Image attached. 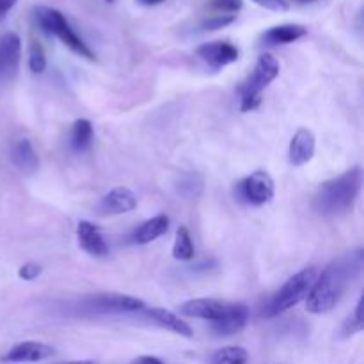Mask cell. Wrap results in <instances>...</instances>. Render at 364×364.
Returning a JSON list of instances; mask_svg holds the SVG:
<instances>
[{
	"instance_id": "26",
	"label": "cell",
	"mask_w": 364,
	"mask_h": 364,
	"mask_svg": "<svg viewBox=\"0 0 364 364\" xmlns=\"http://www.w3.org/2000/svg\"><path fill=\"white\" fill-rule=\"evenodd\" d=\"M208 6H210V9L219 11V13L235 14L237 11L242 9L244 2H242V0H210Z\"/></svg>"
},
{
	"instance_id": "30",
	"label": "cell",
	"mask_w": 364,
	"mask_h": 364,
	"mask_svg": "<svg viewBox=\"0 0 364 364\" xmlns=\"http://www.w3.org/2000/svg\"><path fill=\"white\" fill-rule=\"evenodd\" d=\"M16 2L18 0H0V20H4L7 16V13L13 9Z\"/></svg>"
},
{
	"instance_id": "29",
	"label": "cell",
	"mask_w": 364,
	"mask_h": 364,
	"mask_svg": "<svg viewBox=\"0 0 364 364\" xmlns=\"http://www.w3.org/2000/svg\"><path fill=\"white\" fill-rule=\"evenodd\" d=\"M132 364H166L162 359L155 358V355H141V358L134 359Z\"/></svg>"
},
{
	"instance_id": "6",
	"label": "cell",
	"mask_w": 364,
	"mask_h": 364,
	"mask_svg": "<svg viewBox=\"0 0 364 364\" xmlns=\"http://www.w3.org/2000/svg\"><path fill=\"white\" fill-rule=\"evenodd\" d=\"M80 308L95 315H112V313H139L144 311L146 304L137 297L123 294H100L84 299Z\"/></svg>"
},
{
	"instance_id": "31",
	"label": "cell",
	"mask_w": 364,
	"mask_h": 364,
	"mask_svg": "<svg viewBox=\"0 0 364 364\" xmlns=\"http://www.w3.org/2000/svg\"><path fill=\"white\" fill-rule=\"evenodd\" d=\"M142 4H146V6H159V4L166 2V0H141Z\"/></svg>"
},
{
	"instance_id": "24",
	"label": "cell",
	"mask_w": 364,
	"mask_h": 364,
	"mask_svg": "<svg viewBox=\"0 0 364 364\" xmlns=\"http://www.w3.org/2000/svg\"><path fill=\"white\" fill-rule=\"evenodd\" d=\"M363 311H364V299L361 297L355 304L354 313H352L350 318L345 322L343 326V336H354V334L361 333L364 327V320H363Z\"/></svg>"
},
{
	"instance_id": "32",
	"label": "cell",
	"mask_w": 364,
	"mask_h": 364,
	"mask_svg": "<svg viewBox=\"0 0 364 364\" xmlns=\"http://www.w3.org/2000/svg\"><path fill=\"white\" fill-rule=\"evenodd\" d=\"M60 364H98V363L91 361V359H85V361H68V363H60Z\"/></svg>"
},
{
	"instance_id": "16",
	"label": "cell",
	"mask_w": 364,
	"mask_h": 364,
	"mask_svg": "<svg viewBox=\"0 0 364 364\" xmlns=\"http://www.w3.org/2000/svg\"><path fill=\"white\" fill-rule=\"evenodd\" d=\"M169 230V217L160 213V215L151 217V219L144 220L137 230L132 235V242L137 245H148L151 242H155L156 238H160L162 235L167 233Z\"/></svg>"
},
{
	"instance_id": "15",
	"label": "cell",
	"mask_w": 364,
	"mask_h": 364,
	"mask_svg": "<svg viewBox=\"0 0 364 364\" xmlns=\"http://www.w3.org/2000/svg\"><path fill=\"white\" fill-rule=\"evenodd\" d=\"M21 41L14 32H6L0 39V73L13 77L20 66Z\"/></svg>"
},
{
	"instance_id": "23",
	"label": "cell",
	"mask_w": 364,
	"mask_h": 364,
	"mask_svg": "<svg viewBox=\"0 0 364 364\" xmlns=\"http://www.w3.org/2000/svg\"><path fill=\"white\" fill-rule=\"evenodd\" d=\"M28 68L36 75H41L46 70V55L41 43L31 41L28 45Z\"/></svg>"
},
{
	"instance_id": "4",
	"label": "cell",
	"mask_w": 364,
	"mask_h": 364,
	"mask_svg": "<svg viewBox=\"0 0 364 364\" xmlns=\"http://www.w3.org/2000/svg\"><path fill=\"white\" fill-rule=\"evenodd\" d=\"M36 20H38L41 31H45L48 36H55L64 46L71 50L77 55L84 57L87 60H96L95 52L87 46V43L71 28L70 21L66 20L60 11L52 9V7H38L36 9Z\"/></svg>"
},
{
	"instance_id": "11",
	"label": "cell",
	"mask_w": 364,
	"mask_h": 364,
	"mask_svg": "<svg viewBox=\"0 0 364 364\" xmlns=\"http://www.w3.org/2000/svg\"><path fill=\"white\" fill-rule=\"evenodd\" d=\"M249 320L247 306L242 302H231L226 306V311L217 322H212V333L217 336H233L244 331Z\"/></svg>"
},
{
	"instance_id": "17",
	"label": "cell",
	"mask_w": 364,
	"mask_h": 364,
	"mask_svg": "<svg viewBox=\"0 0 364 364\" xmlns=\"http://www.w3.org/2000/svg\"><path fill=\"white\" fill-rule=\"evenodd\" d=\"M148 313V316L151 320H155L160 327L164 329L171 331V333L178 334V336H183V338H192L194 336V331L192 327L185 322L183 318L176 315V313L169 311V309H164V308H149L144 309Z\"/></svg>"
},
{
	"instance_id": "20",
	"label": "cell",
	"mask_w": 364,
	"mask_h": 364,
	"mask_svg": "<svg viewBox=\"0 0 364 364\" xmlns=\"http://www.w3.org/2000/svg\"><path fill=\"white\" fill-rule=\"evenodd\" d=\"M95 141V128L89 119H77L71 127L70 146L75 153H84Z\"/></svg>"
},
{
	"instance_id": "9",
	"label": "cell",
	"mask_w": 364,
	"mask_h": 364,
	"mask_svg": "<svg viewBox=\"0 0 364 364\" xmlns=\"http://www.w3.org/2000/svg\"><path fill=\"white\" fill-rule=\"evenodd\" d=\"M196 55L203 63L208 64L210 68H213V70H220V68L237 63L238 57H240V52H238L237 46L228 41H212L198 46Z\"/></svg>"
},
{
	"instance_id": "21",
	"label": "cell",
	"mask_w": 364,
	"mask_h": 364,
	"mask_svg": "<svg viewBox=\"0 0 364 364\" xmlns=\"http://www.w3.org/2000/svg\"><path fill=\"white\" fill-rule=\"evenodd\" d=\"M196 256L194 242H192L191 231L185 226H180L176 230V237H174L173 245V258L180 259V262H191Z\"/></svg>"
},
{
	"instance_id": "25",
	"label": "cell",
	"mask_w": 364,
	"mask_h": 364,
	"mask_svg": "<svg viewBox=\"0 0 364 364\" xmlns=\"http://www.w3.org/2000/svg\"><path fill=\"white\" fill-rule=\"evenodd\" d=\"M237 20V16L235 14H220V16H213V18H208V20H205L201 23V28L203 31H220V28L228 27V25H231L233 21Z\"/></svg>"
},
{
	"instance_id": "13",
	"label": "cell",
	"mask_w": 364,
	"mask_h": 364,
	"mask_svg": "<svg viewBox=\"0 0 364 364\" xmlns=\"http://www.w3.org/2000/svg\"><path fill=\"white\" fill-rule=\"evenodd\" d=\"M77 238L78 245L84 249L87 255L95 256V258H105L109 255V244L103 238L102 231L98 230V226H95L89 220H80L77 224Z\"/></svg>"
},
{
	"instance_id": "14",
	"label": "cell",
	"mask_w": 364,
	"mask_h": 364,
	"mask_svg": "<svg viewBox=\"0 0 364 364\" xmlns=\"http://www.w3.org/2000/svg\"><path fill=\"white\" fill-rule=\"evenodd\" d=\"M226 302H220L217 299H192L180 306V313L191 318L217 322L226 311Z\"/></svg>"
},
{
	"instance_id": "1",
	"label": "cell",
	"mask_w": 364,
	"mask_h": 364,
	"mask_svg": "<svg viewBox=\"0 0 364 364\" xmlns=\"http://www.w3.org/2000/svg\"><path fill=\"white\" fill-rule=\"evenodd\" d=\"M363 265V249H355L334 258L313 283L311 291L306 299V309L311 315H323L336 308L352 283L359 277Z\"/></svg>"
},
{
	"instance_id": "5",
	"label": "cell",
	"mask_w": 364,
	"mask_h": 364,
	"mask_svg": "<svg viewBox=\"0 0 364 364\" xmlns=\"http://www.w3.org/2000/svg\"><path fill=\"white\" fill-rule=\"evenodd\" d=\"M316 279V270L313 267H306L301 272H297L295 276H291L283 287L279 288L276 295L270 299L269 306L265 309L267 318H274V316L283 315L288 309L295 308L299 302L306 301L311 291L313 283Z\"/></svg>"
},
{
	"instance_id": "19",
	"label": "cell",
	"mask_w": 364,
	"mask_h": 364,
	"mask_svg": "<svg viewBox=\"0 0 364 364\" xmlns=\"http://www.w3.org/2000/svg\"><path fill=\"white\" fill-rule=\"evenodd\" d=\"M308 34V28L304 25L299 23H284L270 27L269 31L263 34V43L269 46H279V45H290V43L299 41L301 38Z\"/></svg>"
},
{
	"instance_id": "3",
	"label": "cell",
	"mask_w": 364,
	"mask_h": 364,
	"mask_svg": "<svg viewBox=\"0 0 364 364\" xmlns=\"http://www.w3.org/2000/svg\"><path fill=\"white\" fill-rule=\"evenodd\" d=\"M279 63L272 53H262L258 57L252 73L238 87L242 112H251V110L258 109L262 103L263 89L269 87L279 77Z\"/></svg>"
},
{
	"instance_id": "22",
	"label": "cell",
	"mask_w": 364,
	"mask_h": 364,
	"mask_svg": "<svg viewBox=\"0 0 364 364\" xmlns=\"http://www.w3.org/2000/svg\"><path fill=\"white\" fill-rule=\"evenodd\" d=\"M249 354L244 347H237V345H231V347H224L220 350H217L212 355V361L210 364H247Z\"/></svg>"
},
{
	"instance_id": "10",
	"label": "cell",
	"mask_w": 364,
	"mask_h": 364,
	"mask_svg": "<svg viewBox=\"0 0 364 364\" xmlns=\"http://www.w3.org/2000/svg\"><path fill=\"white\" fill-rule=\"evenodd\" d=\"M55 355V348L43 341H21L2 355L4 363H39Z\"/></svg>"
},
{
	"instance_id": "28",
	"label": "cell",
	"mask_w": 364,
	"mask_h": 364,
	"mask_svg": "<svg viewBox=\"0 0 364 364\" xmlns=\"http://www.w3.org/2000/svg\"><path fill=\"white\" fill-rule=\"evenodd\" d=\"M252 2H256L258 6L265 7V9H270V11H277V13H283V11H288L290 9V6H288L287 0H252Z\"/></svg>"
},
{
	"instance_id": "27",
	"label": "cell",
	"mask_w": 364,
	"mask_h": 364,
	"mask_svg": "<svg viewBox=\"0 0 364 364\" xmlns=\"http://www.w3.org/2000/svg\"><path fill=\"white\" fill-rule=\"evenodd\" d=\"M41 270L43 269L38 265V263L28 262V263H25V265L20 267V270H18V276H20V279H23V281H34L36 277L41 274Z\"/></svg>"
},
{
	"instance_id": "2",
	"label": "cell",
	"mask_w": 364,
	"mask_h": 364,
	"mask_svg": "<svg viewBox=\"0 0 364 364\" xmlns=\"http://www.w3.org/2000/svg\"><path fill=\"white\" fill-rule=\"evenodd\" d=\"M363 188V169L352 167L333 180L323 181L313 198V210L318 215L334 219L352 212Z\"/></svg>"
},
{
	"instance_id": "8",
	"label": "cell",
	"mask_w": 364,
	"mask_h": 364,
	"mask_svg": "<svg viewBox=\"0 0 364 364\" xmlns=\"http://www.w3.org/2000/svg\"><path fill=\"white\" fill-rule=\"evenodd\" d=\"M137 208V196L128 187H116L107 192L96 205V212L102 217L123 215Z\"/></svg>"
},
{
	"instance_id": "7",
	"label": "cell",
	"mask_w": 364,
	"mask_h": 364,
	"mask_svg": "<svg viewBox=\"0 0 364 364\" xmlns=\"http://www.w3.org/2000/svg\"><path fill=\"white\" fill-rule=\"evenodd\" d=\"M238 199L251 206H263L272 201L276 194L274 180L267 171L258 169L238 183Z\"/></svg>"
},
{
	"instance_id": "18",
	"label": "cell",
	"mask_w": 364,
	"mask_h": 364,
	"mask_svg": "<svg viewBox=\"0 0 364 364\" xmlns=\"http://www.w3.org/2000/svg\"><path fill=\"white\" fill-rule=\"evenodd\" d=\"M11 162L25 174H32L38 171V153H36L34 146L28 139H20V141L14 142L13 148H11Z\"/></svg>"
},
{
	"instance_id": "33",
	"label": "cell",
	"mask_w": 364,
	"mask_h": 364,
	"mask_svg": "<svg viewBox=\"0 0 364 364\" xmlns=\"http://www.w3.org/2000/svg\"><path fill=\"white\" fill-rule=\"evenodd\" d=\"M107 2H114V0H107Z\"/></svg>"
},
{
	"instance_id": "12",
	"label": "cell",
	"mask_w": 364,
	"mask_h": 364,
	"mask_svg": "<svg viewBox=\"0 0 364 364\" xmlns=\"http://www.w3.org/2000/svg\"><path fill=\"white\" fill-rule=\"evenodd\" d=\"M316 139L309 128H299L290 141L288 148V160L294 167H302L315 156Z\"/></svg>"
}]
</instances>
